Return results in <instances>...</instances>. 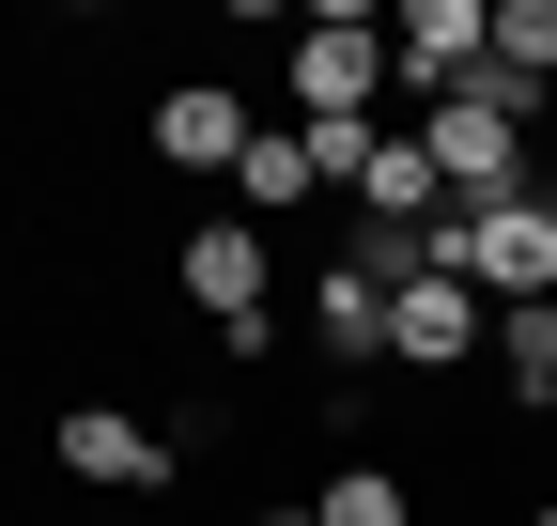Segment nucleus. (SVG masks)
<instances>
[{
	"label": "nucleus",
	"instance_id": "1",
	"mask_svg": "<svg viewBox=\"0 0 557 526\" xmlns=\"http://www.w3.org/2000/svg\"><path fill=\"white\" fill-rule=\"evenodd\" d=\"M527 78H496V62H480L465 93H434L418 109V140H434V186H449V217H511V202H542L527 186Z\"/></svg>",
	"mask_w": 557,
	"mask_h": 526
},
{
	"label": "nucleus",
	"instance_id": "2",
	"mask_svg": "<svg viewBox=\"0 0 557 526\" xmlns=\"http://www.w3.org/2000/svg\"><path fill=\"white\" fill-rule=\"evenodd\" d=\"M387 93V16H310L295 47V124H372Z\"/></svg>",
	"mask_w": 557,
	"mask_h": 526
},
{
	"label": "nucleus",
	"instance_id": "3",
	"mask_svg": "<svg viewBox=\"0 0 557 526\" xmlns=\"http://www.w3.org/2000/svg\"><path fill=\"white\" fill-rule=\"evenodd\" d=\"M465 295H496V310L557 295V202H511V217H465Z\"/></svg>",
	"mask_w": 557,
	"mask_h": 526
},
{
	"label": "nucleus",
	"instance_id": "4",
	"mask_svg": "<svg viewBox=\"0 0 557 526\" xmlns=\"http://www.w3.org/2000/svg\"><path fill=\"white\" fill-rule=\"evenodd\" d=\"M387 62L418 93H465L480 62H496V0H418V16H387Z\"/></svg>",
	"mask_w": 557,
	"mask_h": 526
},
{
	"label": "nucleus",
	"instance_id": "5",
	"mask_svg": "<svg viewBox=\"0 0 557 526\" xmlns=\"http://www.w3.org/2000/svg\"><path fill=\"white\" fill-rule=\"evenodd\" d=\"M47 449H62V465H78V480H109V496H156V480L186 465V449H171L156 418H124V403H78V418L47 434Z\"/></svg>",
	"mask_w": 557,
	"mask_h": 526
},
{
	"label": "nucleus",
	"instance_id": "6",
	"mask_svg": "<svg viewBox=\"0 0 557 526\" xmlns=\"http://www.w3.org/2000/svg\"><path fill=\"white\" fill-rule=\"evenodd\" d=\"M186 295L218 310V341L248 356V341H263V233H248V217H201V233H186Z\"/></svg>",
	"mask_w": 557,
	"mask_h": 526
},
{
	"label": "nucleus",
	"instance_id": "7",
	"mask_svg": "<svg viewBox=\"0 0 557 526\" xmlns=\"http://www.w3.org/2000/svg\"><path fill=\"white\" fill-rule=\"evenodd\" d=\"M357 217H372V233H418V217H449V186H434V140H418V124H372V140H357Z\"/></svg>",
	"mask_w": 557,
	"mask_h": 526
},
{
	"label": "nucleus",
	"instance_id": "8",
	"mask_svg": "<svg viewBox=\"0 0 557 526\" xmlns=\"http://www.w3.org/2000/svg\"><path fill=\"white\" fill-rule=\"evenodd\" d=\"M156 155H171V171H233V155H248V93H233V78L156 93Z\"/></svg>",
	"mask_w": 557,
	"mask_h": 526
},
{
	"label": "nucleus",
	"instance_id": "9",
	"mask_svg": "<svg viewBox=\"0 0 557 526\" xmlns=\"http://www.w3.org/2000/svg\"><path fill=\"white\" fill-rule=\"evenodd\" d=\"M465 341H480V295H465V279L387 295V356H403V372H465Z\"/></svg>",
	"mask_w": 557,
	"mask_h": 526
},
{
	"label": "nucleus",
	"instance_id": "10",
	"mask_svg": "<svg viewBox=\"0 0 557 526\" xmlns=\"http://www.w3.org/2000/svg\"><path fill=\"white\" fill-rule=\"evenodd\" d=\"M310 186H325V140H310V124H248L233 202H248V217H278V202H310Z\"/></svg>",
	"mask_w": 557,
	"mask_h": 526
},
{
	"label": "nucleus",
	"instance_id": "11",
	"mask_svg": "<svg viewBox=\"0 0 557 526\" xmlns=\"http://www.w3.org/2000/svg\"><path fill=\"white\" fill-rule=\"evenodd\" d=\"M310 325H325V356H341V372H357V356H387V279L325 263V279H310Z\"/></svg>",
	"mask_w": 557,
	"mask_h": 526
},
{
	"label": "nucleus",
	"instance_id": "12",
	"mask_svg": "<svg viewBox=\"0 0 557 526\" xmlns=\"http://www.w3.org/2000/svg\"><path fill=\"white\" fill-rule=\"evenodd\" d=\"M496 372L527 387V403H557V295H527V310H496Z\"/></svg>",
	"mask_w": 557,
	"mask_h": 526
},
{
	"label": "nucleus",
	"instance_id": "13",
	"mask_svg": "<svg viewBox=\"0 0 557 526\" xmlns=\"http://www.w3.org/2000/svg\"><path fill=\"white\" fill-rule=\"evenodd\" d=\"M310 526H418V496H403V465H341L310 496Z\"/></svg>",
	"mask_w": 557,
	"mask_h": 526
},
{
	"label": "nucleus",
	"instance_id": "14",
	"mask_svg": "<svg viewBox=\"0 0 557 526\" xmlns=\"http://www.w3.org/2000/svg\"><path fill=\"white\" fill-rule=\"evenodd\" d=\"M496 78H557V0H496Z\"/></svg>",
	"mask_w": 557,
	"mask_h": 526
},
{
	"label": "nucleus",
	"instance_id": "15",
	"mask_svg": "<svg viewBox=\"0 0 557 526\" xmlns=\"http://www.w3.org/2000/svg\"><path fill=\"white\" fill-rule=\"evenodd\" d=\"M263 526H310V511H263Z\"/></svg>",
	"mask_w": 557,
	"mask_h": 526
},
{
	"label": "nucleus",
	"instance_id": "16",
	"mask_svg": "<svg viewBox=\"0 0 557 526\" xmlns=\"http://www.w3.org/2000/svg\"><path fill=\"white\" fill-rule=\"evenodd\" d=\"M542 434H557V403H542Z\"/></svg>",
	"mask_w": 557,
	"mask_h": 526
},
{
	"label": "nucleus",
	"instance_id": "17",
	"mask_svg": "<svg viewBox=\"0 0 557 526\" xmlns=\"http://www.w3.org/2000/svg\"><path fill=\"white\" fill-rule=\"evenodd\" d=\"M527 526H557V511H527Z\"/></svg>",
	"mask_w": 557,
	"mask_h": 526
}]
</instances>
